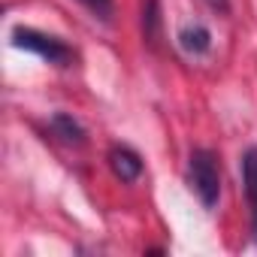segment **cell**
I'll list each match as a JSON object with an SVG mask.
<instances>
[{
  "instance_id": "6da1fadb",
  "label": "cell",
  "mask_w": 257,
  "mask_h": 257,
  "mask_svg": "<svg viewBox=\"0 0 257 257\" xmlns=\"http://www.w3.org/2000/svg\"><path fill=\"white\" fill-rule=\"evenodd\" d=\"M13 46L25 49V52H34L37 58H43L46 64H55V67H70L76 61V52L64 40L49 37L43 31H34V28H16L13 31Z\"/></svg>"
},
{
  "instance_id": "3957f363",
  "label": "cell",
  "mask_w": 257,
  "mask_h": 257,
  "mask_svg": "<svg viewBox=\"0 0 257 257\" xmlns=\"http://www.w3.org/2000/svg\"><path fill=\"white\" fill-rule=\"evenodd\" d=\"M109 167H112V173H115V179H121V182H137L140 176H143V158L134 152V149H127V146H115L112 152H109Z\"/></svg>"
},
{
  "instance_id": "ba28073f",
  "label": "cell",
  "mask_w": 257,
  "mask_h": 257,
  "mask_svg": "<svg viewBox=\"0 0 257 257\" xmlns=\"http://www.w3.org/2000/svg\"><path fill=\"white\" fill-rule=\"evenodd\" d=\"M203 4H209L215 13H230V0H203Z\"/></svg>"
},
{
  "instance_id": "52a82bcc",
  "label": "cell",
  "mask_w": 257,
  "mask_h": 257,
  "mask_svg": "<svg viewBox=\"0 0 257 257\" xmlns=\"http://www.w3.org/2000/svg\"><path fill=\"white\" fill-rule=\"evenodd\" d=\"M79 4H82L94 19H103V22H109L112 13H115V4H112V0H79Z\"/></svg>"
},
{
  "instance_id": "277c9868",
  "label": "cell",
  "mask_w": 257,
  "mask_h": 257,
  "mask_svg": "<svg viewBox=\"0 0 257 257\" xmlns=\"http://www.w3.org/2000/svg\"><path fill=\"white\" fill-rule=\"evenodd\" d=\"M179 46H182L188 55H206V52L212 49V34H209V28H203V25H188V28L179 31Z\"/></svg>"
},
{
  "instance_id": "5b68a950",
  "label": "cell",
  "mask_w": 257,
  "mask_h": 257,
  "mask_svg": "<svg viewBox=\"0 0 257 257\" xmlns=\"http://www.w3.org/2000/svg\"><path fill=\"white\" fill-rule=\"evenodd\" d=\"M242 185H245V197L257 215V149L254 146L242 155Z\"/></svg>"
},
{
  "instance_id": "8992f818",
  "label": "cell",
  "mask_w": 257,
  "mask_h": 257,
  "mask_svg": "<svg viewBox=\"0 0 257 257\" xmlns=\"http://www.w3.org/2000/svg\"><path fill=\"white\" fill-rule=\"evenodd\" d=\"M52 127H55V134L64 143H70V146H82V140H85V131H82V127L70 115H55L52 118Z\"/></svg>"
},
{
  "instance_id": "9c48e42d",
  "label": "cell",
  "mask_w": 257,
  "mask_h": 257,
  "mask_svg": "<svg viewBox=\"0 0 257 257\" xmlns=\"http://www.w3.org/2000/svg\"><path fill=\"white\" fill-rule=\"evenodd\" d=\"M254 239H257V215H254Z\"/></svg>"
},
{
  "instance_id": "7a4b0ae2",
  "label": "cell",
  "mask_w": 257,
  "mask_h": 257,
  "mask_svg": "<svg viewBox=\"0 0 257 257\" xmlns=\"http://www.w3.org/2000/svg\"><path fill=\"white\" fill-rule=\"evenodd\" d=\"M188 176H191V188L197 191L200 203L206 209H212L221 194V170H218L215 155L209 149H194L191 161H188Z\"/></svg>"
}]
</instances>
